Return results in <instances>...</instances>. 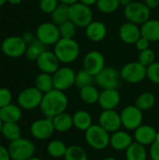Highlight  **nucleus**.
<instances>
[{"label": "nucleus", "mask_w": 159, "mask_h": 160, "mask_svg": "<svg viewBox=\"0 0 159 160\" xmlns=\"http://www.w3.org/2000/svg\"><path fill=\"white\" fill-rule=\"evenodd\" d=\"M157 135L158 132L155 128L149 125L142 124L134 130L133 138L136 142L141 143L144 146H150L156 141Z\"/></svg>", "instance_id": "6ab92c4d"}, {"label": "nucleus", "mask_w": 159, "mask_h": 160, "mask_svg": "<svg viewBox=\"0 0 159 160\" xmlns=\"http://www.w3.org/2000/svg\"><path fill=\"white\" fill-rule=\"evenodd\" d=\"M80 45L74 38H61L53 46V52L61 64H71L80 55Z\"/></svg>", "instance_id": "f03ea898"}, {"label": "nucleus", "mask_w": 159, "mask_h": 160, "mask_svg": "<svg viewBox=\"0 0 159 160\" xmlns=\"http://www.w3.org/2000/svg\"><path fill=\"white\" fill-rule=\"evenodd\" d=\"M28 160H42V159H41V158H36V157H33V158H29Z\"/></svg>", "instance_id": "4d7b16f0"}, {"label": "nucleus", "mask_w": 159, "mask_h": 160, "mask_svg": "<svg viewBox=\"0 0 159 160\" xmlns=\"http://www.w3.org/2000/svg\"><path fill=\"white\" fill-rule=\"evenodd\" d=\"M46 51V45L39 41L37 38L29 44H27L24 55L29 61H37V59L41 55V53Z\"/></svg>", "instance_id": "c756f323"}, {"label": "nucleus", "mask_w": 159, "mask_h": 160, "mask_svg": "<svg viewBox=\"0 0 159 160\" xmlns=\"http://www.w3.org/2000/svg\"><path fill=\"white\" fill-rule=\"evenodd\" d=\"M95 82V77L91 75L89 72H87L85 69H81L76 73V79H75V85L81 89L84 86L91 85Z\"/></svg>", "instance_id": "e433bc0d"}, {"label": "nucleus", "mask_w": 159, "mask_h": 160, "mask_svg": "<svg viewBox=\"0 0 159 160\" xmlns=\"http://www.w3.org/2000/svg\"><path fill=\"white\" fill-rule=\"evenodd\" d=\"M58 5V0H39V8L46 14H51Z\"/></svg>", "instance_id": "a19ab883"}, {"label": "nucleus", "mask_w": 159, "mask_h": 160, "mask_svg": "<svg viewBox=\"0 0 159 160\" xmlns=\"http://www.w3.org/2000/svg\"><path fill=\"white\" fill-rule=\"evenodd\" d=\"M131 2V0H121V4L123 5V6H126V5H127L128 3H130Z\"/></svg>", "instance_id": "603ef678"}, {"label": "nucleus", "mask_w": 159, "mask_h": 160, "mask_svg": "<svg viewBox=\"0 0 159 160\" xmlns=\"http://www.w3.org/2000/svg\"><path fill=\"white\" fill-rule=\"evenodd\" d=\"M125 152L126 160H147L148 154L145 146L136 142H133Z\"/></svg>", "instance_id": "bb28decb"}, {"label": "nucleus", "mask_w": 159, "mask_h": 160, "mask_svg": "<svg viewBox=\"0 0 159 160\" xmlns=\"http://www.w3.org/2000/svg\"><path fill=\"white\" fill-rule=\"evenodd\" d=\"M142 37L148 39L150 42L159 41V20L149 19L141 26Z\"/></svg>", "instance_id": "b1692460"}, {"label": "nucleus", "mask_w": 159, "mask_h": 160, "mask_svg": "<svg viewBox=\"0 0 159 160\" xmlns=\"http://www.w3.org/2000/svg\"><path fill=\"white\" fill-rule=\"evenodd\" d=\"M133 142V136H131L127 131L119 129L111 134L110 146L116 151H126Z\"/></svg>", "instance_id": "412c9836"}, {"label": "nucleus", "mask_w": 159, "mask_h": 160, "mask_svg": "<svg viewBox=\"0 0 159 160\" xmlns=\"http://www.w3.org/2000/svg\"><path fill=\"white\" fill-rule=\"evenodd\" d=\"M54 130L60 133H65L69 131L73 127L72 115L64 112L52 118Z\"/></svg>", "instance_id": "393cba45"}, {"label": "nucleus", "mask_w": 159, "mask_h": 160, "mask_svg": "<svg viewBox=\"0 0 159 160\" xmlns=\"http://www.w3.org/2000/svg\"><path fill=\"white\" fill-rule=\"evenodd\" d=\"M121 80L120 71L112 67H105L95 76V83L102 90L117 89L120 85Z\"/></svg>", "instance_id": "0eeeda50"}, {"label": "nucleus", "mask_w": 159, "mask_h": 160, "mask_svg": "<svg viewBox=\"0 0 159 160\" xmlns=\"http://www.w3.org/2000/svg\"><path fill=\"white\" fill-rule=\"evenodd\" d=\"M150 41L148 39H146L145 38L143 37H141L137 41L136 43L134 44L136 49L139 51V52H142V51H144L146 49H149V46H150Z\"/></svg>", "instance_id": "c03bdc74"}, {"label": "nucleus", "mask_w": 159, "mask_h": 160, "mask_svg": "<svg viewBox=\"0 0 159 160\" xmlns=\"http://www.w3.org/2000/svg\"><path fill=\"white\" fill-rule=\"evenodd\" d=\"M68 7L65 4L59 3V5L56 7V8L50 14L51 20L53 23L56 25H60L61 23L65 22L66 21L69 20L68 17Z\"/></svg>", "instance_id": "72a5a7b5"}, {"label": "nucleus", "mask_w": 159, "mask_h": 160, "mask_svg": "<svg viewBox=\"0 0 159 160\" xmlns=\"http://www.w3.org/2000/svg\"><path fill=\"white\" fill-rule=\"evenodd\" d=\"M156 104V97L151 92H143L138 96L135 105L142 112L151 110Z\"/></svg>", "instance_id": "7c9ffc66"}, {"label": "nucleus", "mask_w": 159, "mask_h": 160, "mask_svg": "<svg viewBox=\"0 0 159 160\" xmlns=\"http://www.w3.org/2000/svg\"><path fill=\"white\" fill-rule=\"evenodd\" d=\"M60 36L63 38H74L77 33V26L70 21L67 20L65 22L58 25Z\"/></svg>", "instance_id": "4c0bfd02"}, {"label": "nucleus", "mask_w": 159, "mask_h": 160, "mask_svg": "<svg viewBox=\"0 0 159 160\" xmlns=\"http://www.w3.org/2000/svg\"><path fill=\"white\" fill-rule=\"evenodd\" d=\"M121 5V0H97L96 4L97 8L104 14L115 12Z\"/></svg>", "instance_id": "c9c22d12"}, {"label": "nucleus", "mask_w": 159, "mask_h": 160, "mask_svg": "<svg viewBox=\"0 0 159 160\" xmlns=\"http://www.w3.org/2000/svg\"><path fill=\"white\" fill-rule=\"evenodd\" d=\"M119 38L126 44H135L142 37L141 28L138 24L130 22H126L119 27Z\"/></svg>", "instance_id": "aec40b11"}, {"label": "nucleus", "mask_w": 159, "mask_h": 160, "mask_svg": "<svg viewBox=\"0 0 159 160\" xmlns=\"http://www.w3.org/2000/svg\"><path fill=\"white\" fill-rule=\"evenodd\" d=\"M121 121L122 126L127 130L134 131L143 122V112L141 111L136 105L126 106L121 111Z\"/></svg>", "instance_id": "9b49d317"}, {"label": "nucleus", "mask_w": 159, "mask_h": 160, "mask_svg": "<svg viewBox=\"0 0 159 160\" xmlns=\"http://www.w3.org/2000/svg\"><path fill=\"white\" fill-rule=\"evenodd\" d=\"M106 61L104 55L98 51H90L88 52L82 60V68L89 72L94 77L99 73L105 67Z\"/></svg>", "instance_id": "4468645a"}, {"label": "nucleus", "mask_w": 159, "mask_h": 160, "mask_svg": "<svg viewBox=\"0 0 159 160\" xmlns=\"http://www.w3.org/2000/svg\"><path fill=\"white\" fill-rule=\"evenodd\" d=\"M108 34L106 24L100 21H93L85 27L86 38L93 42L102 41Z\"/></svg>", "instance_id": "4be33fe9"}, {"label": "nucleus", "mask_w": 159, "mask_h": 160, "mask_svg": "<svg viewBox=\"0 0 159 160\" xmlns=\"http://www.w3.org/2000/svg\"><path fill=\"white\" fill-rule=\"evenodd\" d=\"M68 17L77 27L81 28H85L94 21V13L91 7L81 2H77L68 7Z\"/></svg>", "instance_id": "39448f33"}, {"label": "nucleus", "mask_w": 159, "mask_h": 160, "mask_svg": "<svg viewBox=\"0 0 159 160\" xmlns=\"http://www.w3.org/2000/svg\"><path fill=\"white\" fill-rule=\"evenodd\" d=\"M22 108L19 105L10 103L0 108V119L3 123H18L22 118Z\"/></svg>", "instance_id": "5701e85b"}, {"label": "nucleus", "mask_w": 159, "mask_h": 160, "mask_svg": "<svg viewBox=\"0 0 159 160\" xmlns=\"http://www.w3.org/2000/svg\"><path fill=\"white\" fill-rule=\"evenodd\" d=\"M149 155L152 160H159V132L156 141L150 145Z\"/></svg>", "instance_id": "37998d69"}, {"label": "nucleus", "mask_w": 159, "mask_h": 160, "mask_svg": "<svg viewBox=\"0 0 159 160\" xmlns=\"http://www.w3.org/2000/svg\"><path fill=\"white\" fill-rule=\"evenodd\" d=\"M10 156L8 153L7 148H5L4 146L0 145V160H10Z\"/></svg>", "instance_id": "a18cd8bd"}, {"label": "nucleus", "mask_w": 159, "mask_h": 160, "mask_svg": "<svg viewBox=\"0 0 159 160\" xmlns=\"http://www.w3.org/2000/svg\"><path fill=\"white\" fill-rule=\"evenodd\" d=\"M7 150L12 160H28L34 157L36 147L30 140L20 138L10 142Z\"/></svg>", "instance_id": "423d86ee"}, {"label": "nucleus", "mask_w": 159, "mask_h": 160, "mask_svg": "<svg viewBox=\"0 0 159 160\" xmlns=\"http://www.w3.org/2000/svg\"><path fill=\"white\" fill-rule=\"evenodd\" d=\"M12 94L9 89L0 87V108H3L11 103Z\"/></svg>", "instance_id": "79ce46f5"}, {"label": "nucleus", "mask_w": 159, "mask_h": 160, "mask_svg": "<svg viewBox=\"0 0 159 160\" xmlns=\"http://www.w3.org/2000/svg\"><path fill=\"white\" fill-rule=\"evenodd\" d=\"M58 1H59V3L65 4V5H67V6H71V5H73V4L79 2V0H58Z\"/></svg>", "instance_id": "8fccbe9b"}, {"label": "nucleus", "mask_w": 159, "mask_h": 160, "mask_svg": "<svg viewBox=\"0 0 159 160\" xmlns=\"http://www.w3.org/2000/svg\"><path fill=\"white\" fill-rule=\"evenodd\" d=\"M27 44L22 36H9L3 39L1 43V52L7 57L17 58L24 55Z\"/></svg>", "instance_id": "9d476101"}, {"label": "nucleus", "mask_w": 159, "mask_h": 160, "mask_svg": "<svg viewBox=\"0 0 159 160\" xmlns=\"http://www.w3.org/2000/svg\"><path fill=\"white\" fill-rule=\"evenodd\" d=\"M65 160H88V156L83 147L80 145L67 146V152L64 156Z\"/></svg>", "instance_id": "f704fd0d"}, {"label": "nucleus", "mask_w": 159, "mask_h": 160, "mask_svg": "<svg viewBox=\"0 0 159 160\" xmlns=\"http://www.w3.org/2000/svg\"><path fill=\"white\" fill-rule=\"evenodd\" d=\"M99 94H100V92L98 91L97 86H95L94 84L84 86V87L81 88L80 92H79V96H80L81 100L86 104H89V105H93V104L97 103Z\"/></svg>", "instance_id": "cd10ccee"}, {"label": "nucleus", "mask_w": 159, "mask_h": 160, "mask_svg": "<svg viewBox=\"0 0 159 160\" xmlns=\"http://www.w3.org/2000/svg\"><path fill=\"white\" fill-rule=\"evenodd\" d=\"M43 94L35 86L27 87L20 92L17 98L18 105L27 111L34 110L40 106Z\"/></svg>", "instance_id": "1a4fd4ad"}, {"label": "nucleus", "mask_w": 159, "mask_h": 160, "mask_svg": "<svg viewBox=\"0 0 159 160\" xmlns=\"http://www.w3.org/2000/svg\"><path fill=\"white\" fill-rule=\"evenodd\" d=\"M121 101V95L117 89H104L100 92L97 104L102 110H115Z\"/></svg>", "instance_id": "a211bd4d"}, {"label": "nucleus", "mask_w": 159, "mask_h": 160, "mask_svg": "<svg viewBox=\"0 0 159 160\" xmlns=\"http://www.w3.org/2000/svg\"><path fill=\"white\" fill-rule=\"evenodd\" d=\"M102 160H117L115 158H113V157H107V158H103Z\"/></svg>", "instance_id": "864d4df0"}, {"label": "nucleus", "mask_w": 159, "mask_h": 160, "mask_svg": "<svg viewBox=\"0 0 159 160\" xmlns=\"http://www.w3.org/2000/svg\"><path fill=\"white\" fill-rule=\"evenodd\" d=\"M98 125H100L109 133H113L121 129V115L115 110H102L98 116Z\"/></svg>", "instance_id": "dca6fc26"}, {"label": "nucleus", "mask_w": 159, "mask_h": 160, "mask_svg": "<svg viewBox=\"0 0 159 160\" xmlns=\"http://www.w3.org/2000/svg\"><path fill=\"white\" fill-rule=\"evenodd\" d=\"M36 38L46 46H54L61 38L59 27L52 22H42L36 30Z\"/></svg>", "instance_id": "f8f14e48"}, {"label": "nucleus", "mask_w": 159, "mask_h": 160, "mask_svg": "<svg viewBox=\"0 0 159 160\" xmlns=\"http://www.w3.org/2000/svg\"><path fill=\"white\" fill-rule=\"evenodd\" d=\"M146 78L151 82L159 84V62H154L146 68Z\"/></svg>", "instance_id": "ea45409f"}, {"label": "nucleus", "mask_w": 159, "mask_h": 160, "mask_svg": "<svg viewBox=\"0 0 159 160\" xmlns=\"http://www.w3.org/2000/svg\"><path fill=\"white\" fill-rule=\"evenodd\" d=\"M1 134L7 141L13 142L21 138V128L17 123H3Z\"/></svg>", "instance_id": "473e14b6"}, {"label": "nucleus", "mask_w": 159, "mask_h": 160, "mask_svg": "<svg viewBox=\"0 0 159 160\" xmlns=\"http://www.w3.org/2000/svg\"><path fill=\"white\" fill-rule=\"evenodd\" d=\"M36 63L40 72H45L52 75L60 68L61 64L53 51L52 52L48 50L41 53V55L37 59Z\"/></svg>", "instance_id": "f3484780"}, {"label": "nucleus", "mask_w": 159, "mask_h": 160, "mask_svg": "<svg viewBox=\"0 0 159 160\" xmlns=\"http://www.w3.org/2000/svg\"><path fill=\"white\" fill-rule=\"evenodd\" d=\"M54 131L55 130L53 128L52 118L49 117H45L43 119H38L34 121L30 127L31 135L38 141H44L50 139Z\"/></svg>", "instance_id": "2eb2a0df"}, {"label": "nucleus", "mask_w": 159, "mask_h": 160, "mask_svg": "<svg viewBox=\"0 0 159 160\" xmlns=\"http://www.w3.org/2000/svg\"><path fill=\"white\" fill-rule=\"evenodd\" d=\"M52 78L54 88L65 92L75 85L76 72L69 67H60L52 74Z\"/></svg>", "instance_id": "ddd939ff"}, {"label": "nucleus", "mask_w": 159, "mask_h": 160, "mask_svg": "<svg viewBox=\"0 0 159 160\" xmlns=\"http://www.w3.org/2000/svg\"><path fill=\"white\" fill-rule=\"evenodd\" d=\"M35 87H37L42 94H46L54 89L52 75L45 72L37 74L35 79Z\"/></svg>", "instance_id": "c85d7f7f"}, {"label": "nucleus", "mask_w": 159, "mask_h": 160, "mask_svg": "<svg viewBox=\"0 0 159 160\" xmlns=\"http://www.w3.org/2000/svg\"><path fill=\"white\" fill-rule=\"evenodd\" d=\"M73 119V127L80 131H86L92 125L93 119L91 114L83 110L77 111L72 115Z\"/></svg>", "instance_id": "a878e982"}, {"label": "nucleus", "mask_w": 159, "mask_h": 160, "mask_svg": "<svg viewBox=\"0 0 159 160\" xmlns=\"http://www.w3.org/2000/svg\"><path fill=\"white\" fill-rule=\"evenodd\" d=\"M67 146L60 140H52L47 145V153L54 158H64Z\"/></svg>", "instance_id": "2f4dec72"}, {"label": "nucleus", "mask_w": 159, "mask_h": 160, "mask_svg": "<svg viewBox=\"0 0 159 160\" xmlns=\"http://www.w3.org/2000/svg\"><path fill=\"white\" fill-rule=\"evenodd\" d=\"M7 2V0H0V8H1L2 6H4Z\"/></svg>", "instance_id": "5fc2aeb1"}, {"label": "nucleus", "mask_w": 159, "mask_h": 160, "mask_svg": "<svg viewBox=\"0 0 159 160\" xmlns=\"http://www.w3.org/2000/svg\"><path fill=\"white\" fill-rule=\"evenodd\" d=\"M22 39L25 41V43H26V44L31 43V42L36 38H35V36H34V34H33V33H31V32H29V31L24 32V33L22 34Z\"/></svg>", "instance_id": "49530a36"}, {"label": "nucleus", "mask_w": 159, "mask_h": 160, "mask_svg": "<svg viewBox=\"0 0 159 160\" xmlns=\"http://www.w3.org/2000/svg\"><path fill=\"white\" fill-rule=\"evenodd\" d=\"M7 2L11 5H19L22 2V0H7Z\"/></svg>", "instance_id": "3c124183"}, {"label": "nucleus", "mask_w": 159, "mask_h": 160, "mask_svg": "<svg viewBox=\"0 0 159 160\" xmlns=\"http://www.w3.org/2000/svg\"><path fill=\"white\" fill-rule=\"evenodd\" d=\"M110 134L100 125L93 124L84 132L85 142L91 148L102 151L110 145Z\"/></svg>", "instance_id": "7ed1b4c3"}, {"label": "nucleus", "mask_w": 159, "mask_h": 160, "mask_svg": "<svg viewBox=\"0 0 159 160\" xmlns=\"http://www.w3.org/2000/svg\"><path fill=\"white\" fill-rule=\"evenodd\" d=\"M120 75L126 82L136 84L142 82L146 78V67L139 61L128 62L121 68Z\"/></svg>", "instance_id": "6e6552de"}, {"label": "nucleus", "mask_w": 159, "mask_h": 160, "mask_svg": "<svg viewBox=\"0 0 159 160\" xmlns=\"http://www.w3.org/2000/svg\"><path fill=\"white\" fill-rule=\"evenodd\" d=\"M68 106V98L65 92L52 89L50 92L43 94L42 101L39 109L41 112L49 118H52L55 115L66 112Z\"/></svg>", "instance_id": "f257e3e1"}, {"label": "nucleus", "mask_w": 159, "mask_h": 160, "mask_svg": "<svg viewBox=\"0 0 159 160\" xmlns=\"http://www.w3.org/2000/svg\"><path fill=\"white\" fill-rule=\"evenodd\" d=\"M79 2H81V3H82V4L86 5V6L91 7V6H94V5L97 4V0H79Z\"/></svg>", "instance_id": "09e8293b"}, {"label": "nucleus", "mask_w": 159, "mask_h": 160, "mask_svg": "<svg viewBox=\"0 0 159 160\" xmlns=\"http://www.w3.org/2000/svg\"><path fill=\"white\" fill-rule=\"evenodd\" d=\"M143 3L150 9H154L159 6V0H143Z\"/></svg>", "instance_id": "de8ad7c7"}, {"label": "nucleus", "mask_w": 159, "mask_h": 160, "mask_svg": "<svg viewBox=\"0 0 159 160\" xmlns=\"http://www.w3.org/2000/svg\"><path fill=\"white\" fill-rule=\"evenodd\" d=\"M138 61L144 67H148L154 62H156V53L152 49H146L140 52L138 56Z\"/></svg>", "instance_id": "58836bf2"}, {"label": "nucleus", "mask_w": 159, "mask_h": 160, "mask_svg": "<svg viewBox=\"0 0 159 160\" xmlns=\"http://www.w3.org/2000/svg\"><path fill=\"white\" fill-rule=\"evenodd\" d=\"M2 128H3V122H2V120L0 119V134L2 133Z\"/></svg>", "instance_id": "6e6d98bb"}, {"label": "nucleus", "mask_w": 159, "mask_h": 160, "mask_svg": "<svg viewBox=\"0 0 159 160\" xmlns=\"http://www.w3.org/2000/svg\"><path fill=\"white\" fill-rule=\"evenodd\" d=\"M151 10L152 9H150L143 2L131 1L125 6L124 15L127 22L142 25L150 19Z\"/></svg>", "instance_id": "20e7f679"}]
</instances>
